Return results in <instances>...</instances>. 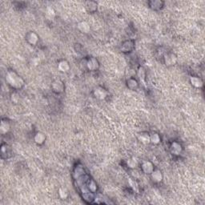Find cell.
<instances>
[{"instance_id": "cell-1", "label": "cell", "mask_w": 205, "mask_h": 205, "mask_svg": "<svg viewBox=\"0 0 205 205\" xmlns=\"http://www.w3.org/2000/svg\"><path fill=\"white\" fill-rule=\"evenodd\" d=\"M6 81L14 89H21L24 86V80L16 72L8 71L6 75Z\"/></svg>"}, {"instance_id": "cell-2", "label": "cell", "mask_w": 205, "mask_h": 205, "mask_svg": "<svg viewBox=\"0 0 205 205\" xmlns=\"http://www.w3.org/2000/svg\"><path fill=\"white\" fill-rule=\"evenodd\" d=\"M164 64L167 67L174 66L177 63V56L174 53H168L164 55Z\"/></svg>"}, {"instance_id": "cell-3", "label": "cell", "mask_w": 205, "mask_h": 205, "mask_svg": "<svg viewBox=\"0 0 205 205\" xmlns=\"http://www.w3.org/2000/svg\"><path fill=\"white\" fill-rule=\"evenodd\" d=\"M93 94L94 96H95L96 99L102 100V99H106V97L108 95V92L105 88H102V87H98V88H95Z\"/></svg>"}, {"instance_id": "cell-4", "label": "cell", "mask_w": 205, "mask_h": 205, "mask_svg": "<svg viewBox=\"0 0 205 205\" xmlns=\"http://www.w3.org/2000/svg\"><path fill=\"white\" fill-rule=\"evenodd\" d=\"M141 168L144 174H146V175H151V172L155 169V167H154V164L151 161L147 160L143 162L141 165Z\"/></svg>"}, {"instance_id": "cell-5", "label": "cell", "mask_w": 205, "mask_h": 205, "mask_svg": "<svg viewBox=\"0 0 205 205\" xmlns=\"http://www.w3.org/2000/svg\"><path fill=\"white\" fill-rule=\"evenodd\" d=\"M51 88L55 93H62L64 91V83L60 79H55L51 84Z\"/></svg>"}, {"instance_id": "cell-6", "label": "cell", "mask_w": 205, "mask_h": 205, "mask_svg": "<svg viewBox=\"0 0 205 205\" xmlns=\"http://www.w3.org/2000/svg\"><path fill=\"white\" fill-rule=\"evenodd\" d=\"M86 66L88 67V69L90 70V71H96V70L99 69V63L96 59L92 57V58H90L87 61Z\"/></svg>"}, {"instance_id": "cell-7", "label": "cell", "mask_w": 205, "mask_h": 205, "mask_svg": "<svg viewBox=\"0 0 205 205\" xmlns=\"http://www.w3.org/2000/svg\"><path fill=\"white\" fill-rule=\"evenodd\" d=\"M170 151H171L172 155H180L182 151H183V147H182V145L179 144L178 142H173L171 144V146H170Z\"/></svg>"}, {"instance_id": "cell-8", "label": "cell", "mask_w": 205, "mask_h": 205, "mask_svg": "<svg viewBox=\"0 0 205 205\" xmlns=\"http://www.w3.org/2000/svg\"><path fill=\"white\" fill-rule=\"evenodd\" d=\"M26 41L30 43L31 45H36L38 43V42H39V38L36 32L30 31L26 34Z\"/></svg>"}, {"instance_id": "cell-9", "label": "cell", "mask_w": 205, "mask_h": 205, "mask_svg": "<svg viewBox=\"0 0 205 205\" xmlns=\"http://www.w3.org/2000/svg\"><path fill=\"white\" fill-rule=\"evenodd\" d=\"M151 177L153 182L160 183L161 181L163 180V174L160 170L154 169V171L151 173Z\"/></svg>"}, {"instance_id": "cell-10", "label": "cell", "mask_w": 205, "mask_h": 205, "mask_svg": "<svg viewBox=\"0 0 205 205\" xmlns=\"http://www.w3.org/2000/svg\"><path fill=\"white\" fill-rule=\"evenodd\" d=\"M11 129V124L7 119H2L0 124V133L2 135H5Z\"/></svg>"}, {"instance_id": "cell-11", "label": "cell", "mask_w": 205, "mask_h": 205, "mask_svg": "<svg viewBox=\"0 0 205 205\" xmlns=\"http://www.w3.org/2000/svg\"><path fill=\"white\" fill-rule=\"evenodd\" d=\"M78 29L79 31H80L82 33L88 34L91 31V26L88 24L86 21H82V22H79L78 23Z\"/></svg>"}, {"instance_id": "cell-12", "label": "cell", "mask_w": 205, "mask_h": 205, "mask_svg": "<svg viewBox=\"0 0 205 205\" xmlns=\"http://www.w3.org/2000/svg\"><path fill=\"white\" fill-rule=\"evenodd\" d=\"M34 140H35L36 144H37L38 145H42V144H44L45 140H46V136H45L44 133L39 131V132H37L35 135Z\"/></svg>"}, {"instance_id": "cell-13", "label": "cell", "mask_w": 205, "mask_h": 205, "mask_svg": "<svg viewBox=\"0 0 205 205\" xmlns=\"http://www.w3.org/2000/svg\"><path fill=\"white\" fill-rule=\"evenodd\" d=\"M190 83L192 86L196 88H201L203 85V83L200 78L197 76H192L190 78Z\"/></svg>"}, {"instance_id": "cell-14", "label": "cell", "mask_w": 205, "mask_h": 205, "mask_svg": "<svg viewBox=\"0 0 205 205\" xmlns=\"http://www.w3.org/2000/svg\"><path fill=\"white\" fill-rule=\"evenodd\" d=\"M85 9L89 13H94L97 10V3L93 1L86 2L85 3Z\"/></svg>"}, {"instance_id": "cell-15", "label": "cell", "mask_w": 205, "mask_h": 205, "mask_svg": "<svg viewBox=\"0 0 205 205\" xmlns=\"http://www.w3.org/2000/svg\"><path fill=\"white\" fill-rule=\"evenodd\" d=\"M58 68L62 72H67L70 70V64L67 60H62L59 63Z\"/></svg>"}, {"instance_id": "cell-16", "label": "cell", "mask_w": 205, "mask_h": 205, "mask_svg": "<svg viewBox=\"0 0 205 205\" xmlns=\"http://www.w3.org/2000/svg\"><path fill=\"white\" fill-rule=\"evenodd\" d=\"M139 141L141 142L142 144H148L150 143L149 134L147 132H141L138 135Z\"/></svg>"}, {"instance_id": "cell-17", "label": "cell", "mask_w": 205, "mask_h": 205, "mask_svg": "<svg viewBox=\"0 0 205 205\" xmlns=\"http://www.w3.org/2000/svg\"><path fill=\"white\" fill-rule=\"evenodd\" d=\"M150 136V143L153 144H159L161 141V138L160 135L157 132H151L149 134Z\"/></svg>"}, {"instance_id": "cell-18", "label": "cell", "mask_w": 205, "mask_h": 205, "mask_svg": "<svg viewBox=\"0 0 205 205\" xmlns=\"http://www.w3.org/2000/svg\"><path fill=\"white\" fill-rule=\"evenodd\" d=\"M55 10L51 7H47L46 11H45V17L48 20H52L55 18Z\"/></svg>"}, {"instance_id": "cell-19", "label": "cell", "mask_w": 205, "mask_h": 205, "mask_svg": "<svg viewBox=\"0 0 205 205\" xmlns=\"http://www.w3.org/2000/svg\"><path fill=\"white\" fill-rule=\"evenodd\" d=\"M133 47H134V43L132 41H126L123 44L122 50L123 52H129L132 50Z\"/></svg>"}, {"instance_id": "cell-20", "label": "cell", "mask_w": 205, "mask_h": 205, "mask_svg": "<svg viewBox=\"0 0 205 205\" xmlns=\"http://www.w3.org/2000/svg\"><path fill=\"white\" fill-rule=\"evenodd\" d=\"M127 88L131 90H136L138 88V82L135 79H129L127 81Z\"/></svg>"}, {"instance_id": "cell-21", "label": "cell", "mask_w": 205, "mask_h": 205, "mask_svg": "<svg viewBox=\"0 0 205 205\" xmlns=\"http://www.w3.org/2000/svg\"><path fill=\"white\" fill-rule=\"evenodd\" d=\"M150 7L154 10H159L164 5V2L161 1H151L149 2Z\"/></svg>"}, {"instance_id": "cell-22", "label": "cell", "mask_w": 205, "mask_h": 205, "mask_svg": "<svg viewBox=\"0 0 205 205\" xmlns=\"http://www.w3.org/2000/svg\"><path fill=\"white\" fill-rule=\"evenodd\" d=\"M127 165L131 169H135L136 167L138 166V162H137L136 159L131 158L129 159L128 160H127Z\"/></svg>"}, {"instance_id": "cell-23", "label": "cell", "mask_w": 205, "mask_h": 205, "mask_svg": "<svg viewBox=\"0 0 205 205\" xmlns=\"http://www.w3.org/2000/svg\"><path fill=\"white\" fill-rule=\"evenodd\" d=\"M59 195L63 200H65L68 196V191L65 188H60V190H59Z\"/></svg>"}, {"instance_id": "cell-24", "label": "cell", "mask_w": 205, "mask_h": 205, "mask_svg": "<svg viewBox=\"0 0 205 205\" xmlns=\"http://www.w3.org/2000/svg\"><path fill=\"white\" fill-rule=\"evenodd\" d=\"M88 189L92 192H95L97 191V185L94 180H91L88 184Z\"/></svg>"}, {"instance_id": "cell-25", "label": "cell", "mask_w": 205, "mask_h": 205, "mask_svg": "<svg viewBox=\"0 0 205 205\" xmlns=\"http://www.w3.org/2000/svg\"><path fill=\"white\" fill-rule=\"evenodd\" d=\"M138 75L140 77V80H144L145 79V71L143 67H140L138 71Z\"/></svg>"}, {"instance_id": "cell-26", "label": "cell", "mask_w": 205, "mask_h": 205, "mask_svg": "<svg viewBox=\"0 0 205 205\" xmlns=\"http://www.w3.org/2000/svg\"><path fill=\"white\" fill-rule=\"evenodd\" d=\"M11 101L13 102H18L19 100V95L16 93V92H14V93L11 94Z\"/></svg>"}]
</instances>
